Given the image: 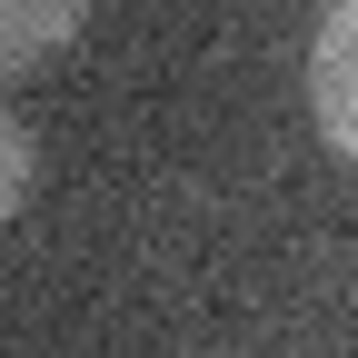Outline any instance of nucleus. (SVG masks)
Here are the masks:
<instances>
[{"label": "nucleus", "mask_w": 358, "mask_h": 358, "mask_svg": "<svg viewBox=\"0 0 358 358\" xmlns=\"http://www.w3.org/2000/svg\"><path fill=\"white\" fill-rule=\"evenodd\" d=\"M30 179H40V150H30L20 110L0 100V219H20V209H30Z\"/></svg>", "instance_id": "7ed1b4c3"}, {"label": "nucleus", "mask_w": 358, "mask_h": 358, "mask_svg": "<svg viewBox=\"0 0 358 358\" xmlns=\"http://www.w3.org/2000/svg\"><path fill=\"white\" fill-rule=\"evenodd\" d=\"M80 20H90V0H0V90L50 70L80 40Z\"/></svg>", "instance_id": "f03ea898"}, {"label": "nucleus", "mask_w": 358, "mask_h": 358, "mask_svg": "<svg viewBox=\"0 0 358 358\" xmlns=\"http://www.w3.org/2000/svg\"><path fill=\"white\" fill-rule=\"evenodd\" d=\"M308 120L358 169V0H319L308 20Z\"/></svg>", "instance_id": "f257e3e1"}]
</instances>
